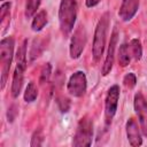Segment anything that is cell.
<instances>
[{
	"mask_svg": "<svg viewBox=\"0 0 147 147\" xmlns=\"http://www.w3.org/2000/svg\"><path fill=\"white\" fill-rule=\"evenodd\" d=\"M77 17V1L76 0H61L59 8L60 29L63 34H69L74 30Z\"/></svg>",
	"mask_w": 147,
	"mask_h": 147,
	"instance_id": "6da1fadb",
	"label": "cell"
},
{
	"mask_svg": "<svg viewBox=\"0 0 147 147\" xmlns=\"http://www.w3.org/2000/svg\"><path fill=\"white\" fill-rule=\"evenodd\" d=\"M109 26V14L105 13L95 28V32H94V38H93V48H92V53H93V60L95 62H98L105 51V46H106V37H107V30Z\"/></svg>",
	"mask_w": 147,
	"mask_h": 147,
	"instance_id": "7a4b0ae2",
	"label": "cell"
},
{
	"mask_svg": "<svg viewBox=\"0 0 147 147\" xmlns=\"http://www.w3.org/2000/svg\"><path fill=\"white\" fill-rule=\"evenodd\" d=\"M14 38L11 36L6 37L0 42V64H1V88L5 87L6 80L9 74V69L14 54Z\"/></svg>",
	"mask_w": 147,
	"mask_h": 147,
	"instance_id": "3957f363",
	"label": "cell"
},
{
	"mask_svg": "<svg viewBox=\"0 0 147 147\" xmlns=\"http://www.w3.org/2000/svg\"><path fill=\"white\" fill-rule=\"evenodd\" d=\"M93 138V123L88 117H83L76 129L72 145L76 147L91 146Z\"/></svg>",
	"mask_w": 147,
	"mask_h": 147,
	"instance_id": "277c9868",
	"label": "cell"
},
{
	"mask_svg": "<svg viewBox=\"0 0 147 147\" xmlns=\"http://www.w3.org/2000/svg\"><path fill=\"white\" fill-rule=\"evenodd\" d=\"M119 99V86L113 85L107 93L106 103H105V116H106V124L109 125L116 114L117 105Z\"/></svg>",
	"mask_w": 147,
	"mask_h": 147,
	"instance_id": "5b68a950",
	"label": "cell"
},
{
	"mask_svg": "<svg viewBox=\"0 0 147 147\" xmlns=\"http://www.w3.org/2000/svg\"><path fill=\"white\" fill-rule=\"evenodd\" d=\"M85 45H86V31L83 25H79L75 30L70 40V48H69L70 57L78 59L82 55Z\"/></svg>",
	"mask_w": 147,
	"mask_h": 147,
	"instance_id": "8992f818",
	"label": "cell"
},
{
	"mask_svg": "<svg viewBox=\"0 0 147 147\" xmlns=\"http://www.w3.org/2000/svg\"><path fill=\"white\" fill-rule=\"evenodd\" d=\"M86 76L83 71H76L75 74L71 75V77L69 78L67 88L70 95L79 98L83 96L86 92Z\"/></svg>",
	"mask_w": 147,
	"mask_h": 147,
	"instance_id": "52a82bcc",
	"label": "cell"
},
{
	"mask_svg": "<svg viewBox=\"0 0 147 147\" xmlns=\"http://www.w3.org/2000/svg\"><path fill=\"white\" fill-rule=\"evenodd\" d=\"M133 106H134V110H136V114L140 123L141 132L145 137H147V101L140 92H138L134 95Z\"/></svg>",
	"mask_w": 147,
	"mask_h": 147,
	"instance_id": "ba28073f",
	"label": "cell"
},
{
	"mask_svg": "<svg viewBox=\"0 0 147 147\" xmlns=\"http://www.w3.org/2000/svg\"><path fill=\"white\" fill-rule=\"evenodd\" d=\"M117 39H118V32H117V29L115 28L111 36H110V41H109V46H108V53H107V56H106V60H105V63L102 65V75L103 76H107L111 68H113V64H114V54H115V48H116V45H117Z\"/></svg>",
	"mask_w": 147,
	"mask_h": 147,
	"instance_id": "9c48e42d",
	"label": "cell"
},
{
	"mask_svg": "<svg viewBox=\"0 0 147 147\" xmlns=\"http://www.w3.org/2000/svg\"><path fill=\"white\" fill-rule=\"evenodd\" d=\"M138 9H139V0H123L118 11V16L122 18V21L129 22L137 14Z\"/></svg>",
	"mask_w": 147,
	"mask_h": 147,
	"instance_id": "30bf717a",
	"label": "cell"
},
{
	"mask_svg": "<svg viewBox=\"0 0 147 147\" xmlns=\"http://www.w3.org/2000/svg\"><path fill=\"white\" fill-rule=\"evenodd\" d=\"M126 136H127V140L130 142L131 146L133 147H138L142 144V139L140 136V130L138 127L137 122L133 118H130L126 122Z\"/></svg>",
	"mask_w": 147,
	"mask_h": 147,
	"instance_id": "8fae6325",
	"label": "cell"
},
{
	"mask_svg": "<svg viewBox=\"0 0 147 147\" xmlns=\"http://www.w3.org/2000/svg\"><path fill=\"white\" fill-rule=\"evenodd\" d=\"M24 68H21L18 65H16L15 71H14V76H13V83H11V95L14 98H17L22 85H23V77H24Z\"/></svg>",
	"mask_w": 147,
	"mask_h": 147,
	"instance_id": "7c38bea8",
	"label": "cell"
},
{
	"mask_svg": "<svg viewBox=\"0 0 147 147\" xmlns=\"http://www.w3.org/2000/svg\"><path fill=\"white\" fill-rule=\"evenodd\" d=\"M47 11L45 9L39 10L37 14H34L32 23H31V28L34 32H38L40 30L44 29V26L47 24Z\"/></svg>",
	"mask_w": 147,
	"mask_h": 147,
	"instance_id": "4fadbf2b",
	"label": "cell"
},
{
	"mask_svg": "<svg viewBox=\"0 0 147 147\" xmlns=\"http://www.w3.org/2000/svg\"><path fill=\"white\" fill-rule=\"evenodd\" d=\"M10 2H5L1 6L0 9V24L3 29L7 28V25L10 23Z\"/></svg>",
	"mask_w": 147,
	"mask_h": 147,
	"instance_id": "5bb4252c",
	"label": "cell"
},
{
	"mask_svg": "<svg viewBox=\"0 0 147 147\" xmlns=\"http://www.w3.org/2000/svg\"><path fill=\"white\" fill-rule=\"evenodd\" d=\"M26 45H28V40L25 39L16 54V65L24 69L26 68Z\"/></svg>",
	"mask_w": 147,
	"mask_h": 147,
	"instance_id": "9a60e30c",
	"label": "cell"
},
{
	"mask_svg": "<svg viewBox=\"0 0 147 147\" xmlns=\"http://www.w3.org/2000/svg\"><path fill=\"white\" fill-rule=\"evenodd\" d=\"M131 61V55L129 52V46L126 44L121 45L119 51H118V63L122 67H126Z\"/></svg>",
	"mask_w": 147,
	"mask_h": 147,
	"instance_id": "2e32d148",
	"label": "cell"
},
{
	"mask_svg": "<svg viewBox=\"0 0 147 147\" xmlns=\"http://www.w3.org/2000/svg\"><path fill=\"white\" fill-rule=\"evenodd\" d=\"M38 96V90L34 85V83H29L26 88H25V92H24V100L26 102H33Z\"/></svg>",
	"mask_w": 147,
	"mask_h": 147,
	"instance_id": "e0dca14e",
	"label": "cell"
},
{
	"mask_svg": "<svg viewBox=\"0 0 147 147\" xmlns=\"http://www.w3.org/2000/svg\"><path fill=\"white\" fill-rule=\"evenodd\" d=\"M40 3H41V0H26V3H25V16L28 18L32 17L37 13V9L39 8Z\"/></svg>",
	"mask_w": 147,
	"mask_h": 147,
	"instance_id": "ac0fdd59",
	"label": "cell"
},
{
	"mask_svg": "<svg viewBox=\"0 0 147 147\" xmlns=\"http://www.w3.org/2000/svg\"><path fill=\"white\" fill-rule=\"evenodd\" d=\"M129 48L131 49V53L133 55V57L136 60H140L141 59V55H142V48H141V44L139 41V39L134 38L130 41V46Z\"/></svg>",
	"mask_w": 147,
	"mask_h": 147,
	"instance_id": "d6986e66",
	"label": "cell"
},
{
	"mask_svg": "<svg viewBox=\"0 0 147 147\" xmlns=\"http://www.w3.org/2000/svg\"><path fill=\"white\" fill-rule=\"evenodd\" d=\"M42 140H44V137H42L41 130H37V131H34V133L32 134L30 146H31V147H39V146L42 145Z\"/></svg>",
	"mask_w": 147,
	"mask_h": 147,
	"instance_id": "ffe728a7",
	"label": "cell"
},
{
	"mask_svg": "<svg viewBox=\"0 0 147 147\" xmlns=\"http://www.w3.org/2000/svg\"><path fill=\"white\" fill-rule=\"evenodd\" d=\"M51 72H52V65H51V63H46V64L42 67V69H41V74H40V84H45V83L49 79Z\"/></svg>",
	"mask_w": 147,
	"mask_h": 147,
	"instance_id": "44dd1931",
	"label": "cell"
},
{
	"mask_svg": "<svg viewBox=\"0 0 147 147\" xmlns=\"http://www.w3.org/2000/svg\"><path fill=\"white\" fill-rule=\"evenodd\" d=\"M123 83H124V85L127 88H133L136 86V84H137V77H136V75L133 72L126 74L124 76V78H123Z\"/></svg>",
	"mask_w": 147,
	"mask_h": 147,
	"instance_id": "7402d4cb",
	"label": "cell"
},
{
	"mask_svg": "<svg viewBox=\"0 0 147 147\" xmlns=\"http://www.w3.org/2000/svg\"><path fill=\"white\" fill-rule=\"evenodd\" d=\"M57 105L61 110V113H67L70 108V101L67 98H59L57 99Z\"/></svg>",
	"mask_w": 147,
	"mask_h": 147,
	"instance_id": "603a6c76",
	"label": "cell"
},
{
	"mask_svg": "<svg viewBox=\"0 0 147 147\" xmlns=\"http://www.w3.org/2000/svg\"><path fill=\"white\" fill-rule=\"evenodd\" d=\"M15 115H16L15 106H11V107L8 109V121L13 122V121H14V118H15Z\"/></svg>",
	"mask_w": 147,
	"mask_h": 147,
	"instance_id": "cb8c5ba5",
	"label": "cell"
},
{
	"mask_svg": "<svg viewBox=\"0 0 147 147\" xmlns=\"http://www.w3.org/2000/svg\"><path fill=\"white\" fill-rule=\"evenodd\" d=\"M101 0H86V7L88 8H92L94 6H96Z\"/></svg>",
	"mask_w": 147,
	"mask_h": 147,
	"instance_id": "d4e9b609",
	"label": "cell"
}]
</instances>
